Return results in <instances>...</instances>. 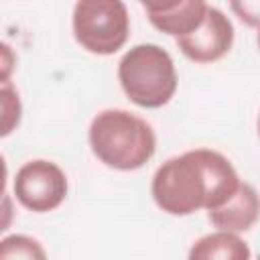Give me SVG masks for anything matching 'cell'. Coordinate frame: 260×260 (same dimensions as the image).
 Listing matches in <instances>:
<instances>
[{
	"label": "cell",
	"mask_w": 260,
	"mask_h": 260,
	"mask_svg": "<svg viewBox=\"0 0 260 260\" xmlns=\"http://www.w3.org/2000/svg\"><path fill=\"white\" fill-rule=\"evenodd\" d=\"M234 41H236V30L232 18L221 8L209 4L201 26L189 37L175 41V45L189 61L197 65H209L223 59L232 51Z\"/></svg>",
	"instance_id": "6"
},
{
	"label": "cell",
	"mask_w": 260,
	"mask_h": 260,
	"mask_svg": "<svg viewBox=\"0 0 260 260\" xmlns=\"http://www.w3.org/2000/svg\"><path fill=\"white\" fill-rule=\"evenodd\" d=\"M75 43L98 57H108L126 47L130 12L122 0H79L71 10Z\"/></svg>",
	"instance_id": "4"
},
{
	"label": "cell",
	"mask_w": 260,
	"mask_h": 260,
	"mask_svg": "<svg viewBox=\"0 0 260 260\" xmlns=\"http://www.w3.org/2000/svg\"><path fill=\"white\" fill-rule=\"evenodd\" d=\"M230 10L240 18L250 28L260 26V0H240V2H230Z\"/></svg>",
	"instance_id": "12"
},
{
	"label": "cell",
	"mask_w": 260,
	"mask_h": 260,
	"mask_svg": "<svg viewBox=\"0 0 260 260\" xmlns=\"http://www.w3.org/2000/svg\"><path fill=\"white\" fill-rule=\"evenodd\" d=\"M256 30H258V32H256V45H258V51H260V26H258Z\"/></svg>",
	"instance_id": "16"
},
{
	"label": "cell",
	"mask_w": 260,
	"mask_h": 260,
	"mask_svg": "<svg viewBox=\"0 0 260 260\" xmlns=\"http://www.w3.org/2000/svg\"><path fill=\"white\" fill-rule=\"evenodd\" d=\"M187 260H252V250L242 236L213 230L189 246Z\"/></svg>",
	"instance_id": "9"
},
{
	"label": "cell",
	"mask_w": 260,
	"mask_h": 260,
	"mask_svg": "<svg viewBox=\"0 0 260 260\" xmlns=\"http://www.w3.org/2000/svg\"><path fill=\"white\" fill-rule=\"evenodd\" d=\"M209 4L203 0H179V2H142L148 22L162 35L175 41L195 32L205 20Z\"/></svg>",
	"instance_id": "7"
},
{
	"label": "cell",
	"mask_w": 260,
	"mask_h": 260,
	"mask_svg": "<svg viewBox=\"0 0 260 260\" xmlns=\"http://www.w3.org/2000/svg\"><path fill=\"white\" fill-rule=\"evenodd\" d=\"M116 75L124 95L144 110L167 106L179 87L175 61L156 43H138L126 49L118 61Z\"/></svg>",
	"instance_id": "3"
},
{
	"label": "cell",
	"mask_w": 260,
	"mask_h": 260,
	"mask_svg": "<svg viewBox=\"0 0 260 260\" xmlns=\"http://www.w3.org/2000/svg\"><path fill=\"white\" fill-rule=\"evenodd\" d=\"M91 154L108 169L130 173L142 169L156 152V132L142 116L124 108L100 110L87 128Z\"/></svg>",
	"instance_id": "2"
},
{
	"label": "cell",
	"mask_w": 260,
	"mask_h": 260,
	"mask_svg": "<svg viewBox=\"0 0 260 260\" xmlns=\"http://www.w3.org/2000/svg\"><path fill=\"white\" fill-rule=\"evenodd\" d=\"M242 185L234 162L215 148H191L162 160L150 179L154 205L173 215L187 217L213 211Z\"/></svg>",
	"instance_id": "1"
},
{
	"label": "cell",
	"mask_w": 260,
	"mask_h": 260,
	"mask_svg": "<svg viewBox=\"0 0 260 260\" xmlns=\"http://www.w3.org/2000/svg\"><path fill=\"white\" fill-rule=\"evenodd\" d=\"M0 260H49L45 246L26 234H6L0 240Z\"/></svg>",
	"instance_id": "10"
},
{
	"label": "cell",
	"mask_w": 260,
	"mask_h": 260,
	"mask_svg": "<svg viewBox=\"0 0 260 260\" xmlns=\"http://www.w3.org/2000/svg\"><path fill=\"white\" fill-rule=\"evenodd\" d=\"M14 67H16V55H14L12 47L6 41H2L0 43V83L10 81Z\"/></svg>",
	"instance_id": "13"
},
{
	"label": "cell",
	"mask_w": 260,
	"mask_h": 260,
	"mask_svg": "<svg viewBox=\"0 0 260 260\" xmlns=\"http://www.w3.org/2000/svg\"><path fill=\"white\" fill-rule=\"evenodd\" d=\"M69 193L65 171L49 158H32L18 167L12 197L32 213H49L63 205Z\"/></svg>",
	"instance_id": "5"
},
{
	"label": "cell",
	"mask_w": 260,
	"mask_h": 260,
	"mask_svg": "<svg viewBox=\"0 0 260 260\" xmlns=\"http://www.w3.org/2000/svg\"><path fill=\"white\" fill-rule=\"evenodd\" d=\"M256 130H258V138H260V110H258V118H256Z\"/></svg>",
	"instance_id": "15"
},
{
	"label": "cell",
	"mask_w": 260,
	"mask_h": 260,
	"mask_svg": "<svg viewBox=\"0 0 260 260\" xmlns=\"http://www.w3.org/2000/svg\"><path fill=\"white\" fill-rule=\"evenodd\" d=\"M207 219L215 230L244 236L260 219V193L248 181H242L238 191L217 209L207 211Z\"/></svg>",
	"instance_id": "8"
},
{
	"label": "cell",
	"mask_w": 260,
	"mask_h": 260,
	"mask_svg": "<svg viewBox=\"0 0 260 260\" xmlns=\"http://www.w3.org/2000/svg\"><path fill=\"white\" fill-rule=\"evenodd\" d=\"M256 260H260V256H258V258H256Z\"/></svg>",
	"instance_id": "17"
},
{
	"label": "cell",
	"mask_w": 260,
	"mask_h": 260,
	"mask_svg": "<svg viewBox=\"0 0 260 260\" xmlns=\"http://www.w3.org/2000/svg\"><path fill=\"white\" fill-rule=\"evenodd\" d=\"M10 201H12V195H8V191L4 189V197H2V211H4V221H2V232L8 230L10 225V215H12V209H10Z\"/></svg>",
	"instance_id": "14"
},
{
	"label": "cell",
	"mask_w": 260,
	"mask_h": 260,
	"mask_svg": "<svg viewBox=\"0 0 260 260\" xmlns=\"http://www.w3.org/2000/svg\"><path fill=\"white\" fill-rule=\"evenodd\" d=\"M0 106H2V130L0 136H10L22 120V100L12 81L0 83Z\"/></svg>",
	"instance_id": "11"
}]
</instances>
